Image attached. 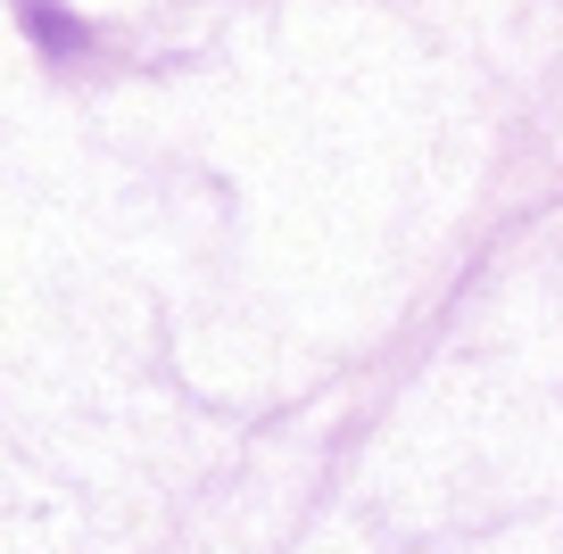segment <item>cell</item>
<instances>
[]
</instances>
